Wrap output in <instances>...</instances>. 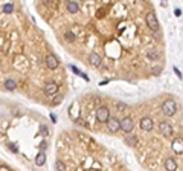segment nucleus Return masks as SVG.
I'll return each instance as SVG.
<instances>
[{
	"label": "nucleus",
	"mask_w": 183,
	"mask_h": 171,
	"mask_svg": "<svg viewBox=\"0 0 183 171\" xmlns=\"http://www.w3.org/2000/svg\"><path fill=\"white\" fill-rule=\"evenodd\" d=\"M175 111H177V104L174 99H168L162 104V113L165 116H173L175 115Z\"/></svg>",
	"instance_id": "obj_1"
},
{
	"label": "nucleus",
	"mask_w": 183,
	"mask_h": 171,
	"mask_svg": "<svg viewBox=\"0 0 183 171\" xmlns=\"http://www.w3.org/2000/svg\"><path fill=\"white\" fill-rule=\"evenodd\" d=\"M109 118H110V110H109V107L101 105L99 109L96 110V119H98L99 122H107V121H109Z\"/></svg>",
	"instance_id": "obj_2"
},
{
	"label": "nucleus",
	"mask_w": 183,
	"mask_h": 171,
	"mask_svg": "<svg viewBox=\"0 0 183 171\" xmlns=\"http://www.w3.org/2000/svg\"><path fill=\"white\" fill-rule=\"evenodd\" d=\"M145 21H147V26L150 29H153V31L159 29V20H157V17H156L154 12H148L147 17H145Z\"/></svg>",
	"instance_id": "obj_3"
},
{
	"label": "nucleus",
	"mask_w": 183,
	"mask_h": 171,
	"mask_svg": "<svg viewBox=\"0 0 183 171\" xmlns=\"http://www.w3.org/2000/svg\"><path fill=\"white\" fill-rule=\"evenodd\" d=\"M119 124H121V130L125 131V133H130L133 130V127H134L133 119H131V118H128V116H125L124 119H119Z\"/></svg>",
	"instance_id": "obj_4"
},
{
	"label": "nucleus",
	"mask_w": 183,
	"mask_h": 171,
	"mask_svg": "<svg viewBox=\"0 0 183 171\" xmlns=\"http://www.w3.org/2000/svg\"><path fill=\"white\" fill-rule=\"evenodd\" d=\"M107 128H109L110 133H116L121 130V124H119V119L117 118H109L107 121Z\"/></svg>",
	"instance_id": "obj_5"
},
{
	"label": "nucleus",
	"mask_w": 183,
	"mask_h": 171,
	"mask_svg": "<svg viewBox=\"0 0 183 171\" xmlns=\"http://www.w3.org/2000/svg\"><path fill=\"white\" fill-rule=\"evenodd\" d=\"M159 131L162 133L163 136H171V135H173V127H171L169 122L162 121V122L159 124Z\"/></svg>",
	"instance_id": "obj_6"
},
{
	"label": "nucleus",
	"mask_w": 183,
	"mask_h": 171,
	"mask_svg": "<svg viewBox=\"0 0 183 171\" xmlns=\"http://www.w3.org/2000/svg\"><path fill=\"white\" fill-rule=\"evenodd\" d=\"M153 127H154V122L151 118H148V116H145L141 119V128L143 131H151L153 130Z\"/></svg>",
	"instance_id": "obj_7"
},
{
	"label": "nucleus",
	"mask_w": 183,
	"mask_h": 171,
	"mask_svg": "<svg viewBox=\"0 0 183 171\" xmlns=\"http://www.w3.org/2000/svg\"><path fill=\"white\" fill-rule=\"evenodd\" d=\"M58 64H60V63H58V58L53 55V53H47V57H46V66L53 70V69L58 67Z\"/></svg>",
	"instance_id": "obj_8"
},
{
	"label": "nucleus",
	"mask_w": 183,
	"mask_h": 171,
	"mask_svg": "<svg viewBox=\"0 0 183 171\" xmlns=\"http://www.w3.org/2000/svg\"><path fill=\"white\" fill-rule=\"evenodd\" d=\"M57 92H58V84H57V83L51 81V83H46V84H44V93H46V95L52 96V95H55Z\"/></svg>",
	"instance_id": "obj_9"
},
{
	"label": "nucleus",
	"mask_w": 183,
	"mask_h": 171,
	"mask_svg": "<svg viewBox=\"0 0 183 171\" xmlns=\"http://www.w3.org/2000/svg\"><path fill=\"white\" fill-rule=\"evenodd\" d=\"M171 148H173V151L177 153V154H182L183 153V139L182 137H177L173 141V145H171Z\"/></svg>",
	"instance_id": "obj_10"
},
{
	"label": "nucleus",
	"mask_w": 183,
	"mask_h": 171,
	"mask_svg": "<svg viewBox=\"0 0 183 171\" xmlns=\"http://www.w3.org/2000/svg\"><path fill=\"white\" fill-rule=\"evenodd\" d=\"M89 61H90V64L92 66H95V67H98L99 64L102 63V60H101V57L98 55L96 52H92L90 55H89Z\"/></svg>",
	"instance_id": "obj_11"
},
{
	"label": "nucleus",
	"mask_w": 183,
	"mask_h": 171,
	"mask_svg": "<svg viewBox=\"0 0 183 171\" xmlns=\"http://www.w3.org/2000/svg\"><path fill=\"white\" fill-rule=\"evenodd\" d=\"M165 168L166 171H177V162L173 157H168L165 160Z\"/></svg>",
	"instance_id": "obj_12"
},
{
	"label": "nucleus",
	"mask_w": 183,
	"mask_h": 171,
	"mask_svg": "<svg viewBox=\"0 0 183 171\" xmlns=\"http://www.w3.org/2000/svg\"><path fill=\"white\" fill-rule=\"evenodd\" d=\"M67 11L70 14H76L79 11V3L78 2H67Z\"/></svg>",
	"instance_id": "obj_13"
},
{
	"label": "nucleus",
	"mask_w": 183,
	"mask_h": 171,
	"mask_svg": "<svg viewBox=\"0 0 183 171\" xmlns=\"http://www.w3.org/2000/svg\"><path fill=\"white\" fill-rule=\"evenodd\" d=\"M44 163H46V154L41 151V153H38L35 156V165H37V167H43Z\"/></svg>",
	"instance_id": "obj_14"
},
{
	"label": "nucleus",
	"mask_w": 183,
	"mask_h": 171,
	"mask_svg": "<svg viewBox=\"0 0 183 171\" xmlns=\"http://www.w3.org/2000/svg\"><path fill=\"white\" fill-rule=\"evenodd\" d=\"M5 87H6L8 90H15V87H17V83H15L14 79H6V81H5Z\"/></svg>",
	"instance_id": "obj_15"
},
{
	"label": "nucleus",
	"mask_w": 183,
	"mask_h": 171,
	"mask_svg": "<svg viewBox=\"0 0 183 171\" xmlns=\"http://www.w3.org/2000/svg\"><path fill=\"white\" fill-rule=\"evenodd\" d=\"M55 171H67L66 165H64L63 160H57L55 162Z\"/></svg>",
	"instance_id": "obj_16"
},
{
	"label": "nucleus",
	"mask_w": 183,
	"mask_h": 171,
	"mask_svg": "<svg viewBox=\"0 0 183 171\" xmlns=\"http://www.w3.org/2000/svg\"><path fill=\"white\" fill-rule=\"evenodd\" d=\"M64 38H66L69 43H72V41H75V38H76V37L73 35V32H72V31H67L66 34H64Z\"/></svg>",
	"instance_id": "obj_17"
},
{
	"label": "nucleus",
	"mask_w": 183,
	"mask_h": 171,
	"mask_svg": "<svg viewBox=\"0 0 183 171\" xmlns=\"http://www.w3.org/2000/svg\"><path fill=\"white\" fill-rule=\"evenodd\" d=\"M125 142L128 144V145L134 147V145L137 144V136H130V137H127V139H125Z\"/></svg>",
	"instance_id": "obj_18"
},
{
	"label": "nucleus",
	"mask_w": 183,
	"mask_h": 171,
	"mask_svg": "<svg viewBox=\"0 0 183 171\" xmlns=\"http://www.w3.org/2000/svg\"><path fill=\"white\" fill-rule=\"evenodd\" d=\"M3 11H5V14H11V12L14 11V5H12V3L5 5V6H3Z\"/></svg>",
	"instance_id": "obj_19"
},
{
	"label": "nucleus",
	"mask_w": 183,
	"mask_h": 171,
	"mask_svg": "<svg viewBox=\"0 0 183 171\" xmlns=\"http://www.w3.org/2000/svg\"><path fill=\"white\" fill-rule=\"evenodd\" d=\"M8 148H9L12 153H18V148H17V145H15V144H12V142H11V144H8Z\"/></svg>",
	"instance_id": "obj_20"
},
{
	"label": "nucleus",
	"mask_w": 183,
	"mask_h": 171,
	"mask_svg": "<svg viewBox=\"0 0 183 171\" xmlns=\"http://www.w3.org/2000/svg\"><path fill=\"white\" fill-rule=\"evenodd\" d=\"M148 58H151V60H157L159 53L157 52H148Z\"/></svg>",
	"instance_id": "obj_21"
},
{
	"label": "nucleus",
	"mask_w": 183,
	"mask_h": 171,
	"mask_svg": "<svg viewBox=\"0 0 183 171\" xmlns=\"http://www.w3.org/2000/svg\"><path fill=\"white\" fill-rule=\"evenodd\" d=\"M117 109H119L121 111H124L127 109V104H124V103H117Z\"/></svg>",
	"instance_id": "obj_22"
},
{
	"label": "nucleus",
	"mask_w": 183,
	"mask_h": 171,
	"mask_svg": "<svg viewBox=\"0 0 183 171\" xmlns=\"http://www.w3.org/2000/svg\"><path fill=\"white\" fill-rule=\"evenodd\" d=\"M61 101H63V96H61V95H58V96H57V98H55V99H53V104H60V103H61Z\"/></svg>",
	"instance_id": "obj_23"
},
{
	"label": "nucleus",
	"mask_w": 183,
	"mask_h": 171,
	"mask_svg": "<svg viewBox=\"0 0 183 171\" xmlns=\"http://www.w3.org/2000/svg\"><path fill=\"white\" fill-rule=\"evenodd\" d=\"M41 133H43V135H44V136L47 135V127H46L44 124H43V125H41Z\"/></svg>",
	"instance_id": "obj_24"
},
{
	"label": "nucleus",
	"mask_w": 183,
	"mask_h": 171,
	"mask_svg": "<svg viewBox=\"0 0 183 171\" xmlns=\"http://www.w3.org/2000/svg\"><path fill=\"white\" fill-rule=\"evenodd\" d=\"M160 72H162V69H160V67H154V69H153V73H154V75H159Z\"/></svg>",
	"instance_id": "obj_25"
},
{
	"label": "nucleus",
	"mask_w": 183,
	"mask_h": 171,
	"mask_svg": "<svg viewBox=\"0 0 183 171\" xmlns=\"http://www.w3.org/2000/svg\"><path fill=\"white\" fill-rule=\"evenodd\" d=\"M0 171H11V168L5 167V165H0Z\"/></svg>",
	"instance_id": "obj_26"
},
{
	"label": "nucleus",
	"mask_w": 183,
	"mask_h": 171,
	"mask_svg": "<svg viewBox=\"0 0 183 171\" xmlns=\"http://www.w3.org/2000/svg\"><path fill=\"white\" fill-rule=\"evenodd\" d=\"M174 72L177 73V77H179V78H182V72L179 70V69H177V67H174Z\"/></svg>",
	"instance_id": "obj_27"
},
{
	"label": "nucleus",
	"mask_w": 183,
	"mask_h": 171,
	"mask_svg": "<svg viewBox=\"0 0 183 171\" xmlns=\"http://www.w3.org/2000/svg\"><path fill=\"white\" fill-rule=\"evenodd\" d=\"M175 15H177V17H180V15H182V9H180V8L175 9Z\"/></svg>",
	"instance_id": "obj_28"
},
{
	"label": "nucleus",
	"mask_w": 183,
	"mask_h": 171,
	"mask_svg": "<svg viewBox=\"0 0 183 171\" xmlns=\"http://www.w3.org/2000/svg\"><path fill=\"white\" fill-rule=\"evenodd\" d=\"M46 147H47V142H43V144H41V147H40V148H43V150H44Z\"/></svg>",
	"instance_id": "obj_29"
},
{
	"label": "nucleus",
	"mask_w": 183,
	"mask_h": 171,
	"mask_svg": "<svg viewBox=\"0 0 183 171\" xmlns=\"http://www.w3.org/2000/svg\"><path fill=\"white\" fill-rule=\"evenodd\" d=\"M51 119H52L53 122H55V121H57V116H55V115H51Z\"/></svg>",
	"instance_id": "obj_30"
}]
</instances>
